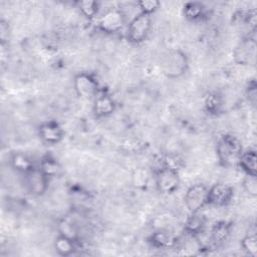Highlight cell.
<instances>
[{
    "mask_svg": "<svg viewBox=\"0 0 257 257\" xmlns=\"http://www.w3.org/2000/svg\"><path fill=\"white\" fill-rule=\"evenodd\" d=\"M217 154L220 161L227 166L239 163L242 154L240 143L233 137L224 136L218 143Z\"/></svg>",
    "mask_w": 257,
    "mask_h": 257,
    "instance_id": "obj_1",
    "label": "cell"
},
{
    "mask_svg": "<svg viewBox=\"0 0 257 257\" xmlns=\"http://www.w3.org/2000/svg\"><path fill=\"white\" fill-rule=\"evenodd\" d=\"M151 27V15L141 12L131 20L127 27V38L134 43H140L146 39Z\"/></svg>",
    "mask_w": 257,
    "mask_h": 257,
    "instance_id": "obj_2",
    "label": "cell"
},
{
    "mask_svg": "<svg viewBox=\"0 0 257 257\" xmlns=\"http://www.w3.org/2000/svg\"><path fill=\"white\" fill-rule=\"evenodd\" d=\"M187 65L186 55L180 50H173L165 56L162 68L167 76L178 77L186 71Z\"/></svg>",
    "mask_w": 257,
    "mask_h": 257,
    "instance_id": "obj_3",
    "label": "cell"
},
{
    "mask_svg": "<svg viewBox=\"0 0 257 257\" xmlns=\"http://www.w3.org/2000/svg\"><path fill=\"white\" fill-rule=\"evenodd\" d=\"M208 188L203 184L190 187L185 194V205L193 214L198 213L208 203Z\"/></svg>",
    "mask_w": 257,
    "mask_h": 257,
    "instance_id": "obj_4",
    "label": "cell"
},
{
    "mask_svg": "<svg viewBox=\"0 0 257 257\" xmlns=\"http://www.w3.org/2000/svg\"><path fill=\"white\" fill-rule=\"evenodd\" d=\"M179 183V174L175 169L165 166L157 173L156 186L162 193H173L178 188Z\"/></svg>",
    "mask_w": 257,
    "mask_h": 257,
    "instance_id": "obj_5",
    "label": "cell"
},
{
    "mask_svg": "<svg viewBox=\"0 0 257 257\" xmlns=\"http://www.w3.org/2000/svg\"><path fill=\"white\" fill-rule=\"evenodd\" d=\"M73 85L76 93L83 98H91L97 94V81L88 73L81 72L74 77Z\"/></svg>",
    "mask_w": 257,
    "mask_h": 257,
    "instance_id": "obj_6",
    "label": "cell"
},
{
    "mask_svg": "<svg viewBox=\"0 0 257 257\" xmlns=\"http://www.w3.org/2000/svg\"><path fill=\"white\" fill-rule=\"evenodd\" d=\"M26 175V186L28 190L35 195H40L42 194L47 187V175L41 170L37 169H31Z\"/></svg>",
    "mask_w": 257,
    "mask_h": 257,
    "instance_id": "obj_7",
    "label": "cell"
},
{
    "mask_svg": "<svg viewBox=\"0 0 257 257\" xmlns=\"http://www.w3.org/2000/svg\"><path fill=\"white\" fill-rule=\"evenodd\" d=\"M231 187L225 184H215L208 190V203L215 206L226 205L232 198Z\"/></svg>",
    "mask_w": 257,
    "mask_h": 257,
    "instance_id": "obj_8",
    "label": "cell"
},
{
    "mask_svg": "<svg viewBox=\"0 0 257 257\" xmlns=\"http://www.w3.org/2000/svg\"><path fill=\"white\" fill-rule=\"evenodd\" d=\"M124 21V15L120 10L107 11L99 20V27L105 32H114L120 29Z\"/></svg>",
    "mask_w": 257,
    "mask_h": 257,
    "instance_id": "obj_9",
    "label": "cell"
},
{
    "mask_svg": "<svg viewBox=\"0 0 257 257\" xmlns=\"http://www.w3.org/2000/svg\"><path fill=\"white\" fill-rule=\"evenodd\" d=\"M39 136L48 144H56L62 138V130L55 122H46L39 127Z\"/></svg>",
    "mask_w": 257,
    "mask_h": 257,
    "instance_id": "obj_10",
    "label": "cell"
},
{
    "mask_svg": "<svg viewBox=\"0 0 257 257\" xmlns=\"http://www.w3.org/2000/svg\"><path fill=\"white\" fill-rule=\"evenodd\" d=\"M256 44L253 39H246L237 47L235 51L236 59L241 63H249L250 59L255 58Z\"/></svg>",
    "mask_w": 257,
    "mask_h": 257,
    "instance_id": "obj_11",
    "label": "cell"
},
{
    "mask_svg": "<svg viewBox=\"0 0 257 257\" xmlns=\"http://www.w3.org/2000/svg\"><path fill=\"white\" fill-rule=\"evenodd\" d=\"M114 103L112 99L107 95H100L95 98L94 101V112L96 115L103 116L112 112Z\"/></svg>",
    "mask_w": 257,
    "mask_h": 257,
    "instance_id": "obj_12",
    "label": "cell"
},
{
    "mask_svg": "<svg viewBox=\"0 0 257 257\" xmlns=\"http://www.w3.org/2000/svg\"><path fill=\"white\" fill-rule=\"evenodd\" d=\"M247 175L256 176V154L254 151L242 152L238 163Z\"/></svg>",
    "mask_w": 257,
    "mask_h": 257,
    "instance_id": "obj_13",
    "label": "cell"
},
{
    "mask_svg": "<svg viewBox=\"0 0 257 257\" xmlns=\"http://www.w3.org/2000/svg\"><path fill=\"white\" fill-rule=\"evenodd\" d=\"M55 249L58 252V254L62 256H68L72 254L74 250L73 239L60 235L55 241Z\"/></svg>",
    "mask_w": 257,
    "mask_h": 257,
    "instance_id": "obj_14",
    "label": "cell"
},
{
    "mask_svg": "<svg viewBox=\"0 0 257 257\" xmlns=\"http://www.w3.org/2000/svg\"><path fill=\"white\" fill-rule=\"evenodd\" d=\"M11 163H12V166L15 170L23 172L24 174L27 173L28 171H30L33 168L32 164L28 160V158L25 155L20 154V153H17L12 157Z\"/></svg>",
    "mask_w": 257,
    "mask_h": 257,
    "instance_id": "obj_15",
    "label": "cell"
},
{
    "mask_svg": "<svg viewBox=\"0 0 257 257\" xmlns=\"http://www.w3.org/2000/svg\"><path fill=\"white\" fill-rule=\"evenodd\" d=\"M229 233V229L224 223H220L214 227L212 230V240L216 243L222 242L226 239L227 235Z\"/></svg>",
    "mask_w": 257,
    "mask_h": 257,
    "instance_id": "obj_16",
    "label": "cell"
},
{
    "mask_svg": "<svg viewBox=\"0 0 257 257\" xmlns=\"http://www.w3.org/2000/svg\"><path fill=\"white\" fill-rule=\"evenodd\" d=\"M242 247L245 251L248 252L251 256H256L257 253V242H256V236L253 235H247L242 240Z\"/></svg>",
    "mask_w": 257,
    "mask_h": 257,
    "instance_id": "obj_17",
    "label": "cell"
},
{
    "mask_svg": "<svg viewBox=\"0 0 257 257\" xmlns=\"http://www.w3.org/2000/svg\"><path fill=\"white\" fill-rule=\"evenodd\" d=\"M243 187L244 190L252 197H255L257 195V182H256V176L247 175L246 178L243 181Z\"/></svg>",
    "mask_w": 257,
    "mask_h": 257,
    "instance_id": "obj_18",
    "label": "cell"
},
{
    "mask_svg": "<svg viewBox=\"0 0 257 257\" xmlns=\"http://www.w3.org/2000/svg\"><path fill=\"white\" fill-rule=\"evenodd\" d=\"M202 11H203V8H202V6L200 4H198V3H190L186 7L185 13H186L187 17L195 19V18H198V17L201 16Z\"/></svg>",
    "mask_w": 257,
    "mask_h": 257,
    "instance_id": "obj_19",
    "label": "cell"
},
{
    "mask_svg": "<svg viewBox=\"0 0 257 257\" xmlns=\"http://www.w3.org/2000/svg\"><path fill=\"white\" fill-rule=\"evenodd\" d=\"M59 230H60V235L62 236H65V237H68L70 239H74L76 233H75V230L72 226V224H70L69 222L67 221H62L60 222L59 224Z\"/></svg>",
    "mask_w": 257,
    "mask_h": 257,
    "instance_id": "obj_20",
    "label": "cell"
},
{
    "mask_svg": "<svg viewBox=\"0 0 257 257\" xmlns=\"http://www.w3.org/2000/svg\"><path fill=\"white\" fill-rule=\"evenodd\" d=\"M138 4L140 6L141 12L147 13V14H150V15H151L152 12H154L159 7V2L158 1H152V0L141 1Z\"/></svg>",
    "mask_w": 257,
    "mask_h": 257,
    "instance_id": "obj_21",
    "label": "cell"
},
{
    "mask_svg": "<svg viewBox=\"0 0 257 257\" xmlns=\"http://www.w3.org/2000/svg\"><path fill=\"white\" fill-rule=\"evenodd\" d=\"M96 6H97L96 3L92 1H83L80 3V9L82 13L87 17H92L95 14L97 10Z\"/></svg>",
    "mask_w": 257,
    "mask_h": 257,
    "instance_id": "obj_22",
    "label": "cell"
},
{
    "mask_svg": "<svg viewBox=\"0 0 257 257\" xmlns=\"http://www.w3.org/2000/svg\"><path fill=\"white\" fill-rule=\"evenodd\" d=\"M153 241L159 246H167L172 241L170 234L165 232H158L153 236Z\"/></svg>",
    "mask_w": 257,
    "mask_h": 257,
    "instance_id": "obj_23",
    "label": "cell"
}]
</instances>
